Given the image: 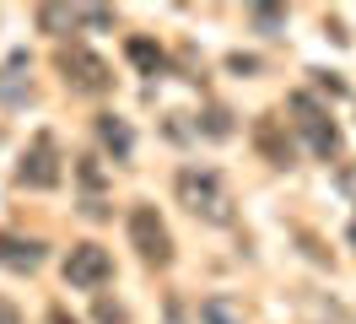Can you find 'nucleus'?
Masks as SVG:
<instances>
[{
  "label": "nucleus",
  "instance_id": "nucleus-5",
  "mask_svg": "<svg viewBox=\"0 0 356 324\" xmlns=\"http://www.w3.org/2000/svg\"><path fill=\"white\" fill-rule=\"evenodd\" d=\"M60 178H65V157H60V141L38 130L33 141H27V157L22 168H17V184L22 190H60Z\"/></svg>",
  "mask_w": 356,
  "mask_h": 324
},
{
  "label": "nucleus",
  "instance_id": "nucleus-15",
  "mask_svg": "<svg viewBox=\"0 0 356 324\" xmlns=\"http://www.w3.org/2000/svg\"><path fill=\"white\" fill-rule=\"evenodd\" d=\"M248 22H254L259 33H275V27L286 22V11H281V6H254V11H248Z\"/></svg>",
  "mask_w": 356,
  "mask_h": 324
},
{
  "label": "nucleus",
  "instance_id": "nucleus-16",
  "mask_svg": "<svg viewBox=\"0 0 356 324\" xmlns=\"http://www.w3.org/2000/svg\"><path fill=\"white\" fill-rule=\"evenodd\" d=\"M334 184H340V194L356 200V162H340V168H334Z\"/></svg>",
  "mask_w": 356,
  "mask_h": 324
},
{
  "label": "nucleus",
  "instance_id": "nucleus-23",
  "mask_svg": "<svg viewBox=\"0 0 356 324\" xmlns=\"http://www.w3.org/2000/svg\"><path fill=\"white\" fill-rule=\"evenodd\" d=\"M351 249H356V222H351Z\"/></svg>",
  "mask_w": 356,
  "mask_h": 324
},
{
  "label": "nucleus",
  "instance_id": "nucleus-8",
  "mask_svg": "<svg viewBox=\"0 0 356 324\" xmlns=\"http://www.w3.org/2000/svg\"><path fill=\"white\" fill-rule=\"evenodd\" d=\"M27 98H33V60L27 49H17L0 60V108H22Z\"/></svg>",
  "mask_w": 356,
  "mask_h": 324
},
{
  "label": "nucleus",
  "instance_id": "nucleus-21",
  "mask_svg": "<svg viewBox=\"0 0 356 324\" xmlns=\"http://www.w3.org/2000/svg\"><path fill=\"white\" fill-rule=\"evenodd\" d=\"M0 324H22V314H17V308H11L6 298H0Z\"/></svg>",
  "mask_w": 356,
  "mask_h": 324
},
{
  "label": "nucleus",
  "instance_id": "nucleus-12",
  "mask_svg": "<svg viewBox=\"0 0 356 324\" xmlns=\"http://www.w3.org/2000/svg\"><path fill=\"white\" fill-rule=\"evenodd\" d=\"M124 54H130V65L140 70V76H162V70H168V54H162L156 43H146V38H130Z\"/></svg>",
  "mask_w": 356,
  "mask_h": 324
},
{
  "label": "nucleus",
  "instance_id": "nucleus-3",
  "mask_svg": "<svg viewBox=\"0 0 356 324\" xmlns=\"http://www.w3.org/2000/svg\"><path fill=\"white\" fill-rule=\"evenodd\" d=\"M286 114H291V130L308 141V151L318 157V162H334V157H340V125L330 119V108L318 103L313 92H291Z\"/></svg>",
  "mask_w": 356,
  "mask_h": 324
},
{
  "label": "nucleus",
  "instance_id": "nucleus-20",
  "mask_svg": "<svg viewBox=\"0 0 356 324\" xmlns=\"http://www.w3.org/2000/svg\"><path fill=\"white\" fill-rule=\"evenodd\" d=\"M168 324H189V308H184V298H168Z\"/></svg>",
  "mask_w": 356,
  "mask_h": 324
},
{
  "label": "nucleus",
  "instance_id": "nucleus-14",
  "mask_svg": "<svg viewBox=\"0 0 356 324\" xmlns=\"http://www.w3.org/2000/svg\"><path fill=\"white\" fill-rule=\"evenodd\" d=\"M195 130L211 135V141H227V135H232V114H227V108H205L200 119H195Z\"/></svg>",
  "mask_w": 356,
  "mask_h": 324
},
{
  "label": "nucleus",
  "instance_id": "nucleus-10",
  "mask_svg": "<svg viewBox=\"0 0 356 324\" xmlns=\"http://www.w3.org/2000/svg\"><path fill=\"white\" fill-rule=\"evenodd\" d=\"M33 22H38V33H76L81 27V6H38L33 11Z\"/></svg>",
  "mask_w": 356,
  "mask_h": 324
},
{
  "label": "nucleus",
  "instance_id": "nucleus-7",
  "mask_svg": "<svg viewBox=\"0 0 356 324\" xmlns=\"http://www.w3.org/2000/svg\"><path fill=\"white\" fill-rule=\"evenodd\" d=\"M254 146H259V157H265L270 168H291L297 162V141H291L281 114H259L254 119Z\"/></svg>",
  "mask_w": 356,
  "mask_h": 324
},
{
  "label": "nucleus",
  "instance_id": "nucleus-2",
  "mask_svg": "<svg viewBox=\"0 0 356 324\" xmlns=\"http://www.w3.org/2000/svg\"><path fill=\"white\" fill-rule=\"evenodd\" d=\"M54 70H60V82H65L70 92H81V98L113 92V65L103 60L97 49H87V43H60V49H54Z\"/></svg>",
  "mask_w": 356,
  "mask_h": 324
},
{
  "label": "nucleus",
  "instance_id": "nucleus-9",
  "mask_svg": "<svg viewBox=\"0 0 356 324\" xmlns=\"http://www.w3.org/2000/svg\"><path fill=\"white\" fill-rule=\"evenodd\" d=\"M97 146L108 151L113 162H130L135 157V130H130V119H119V114H97Z\"/></svg>",
  "mask_w": 356,
  "mask_h": 324
},
{
  "label": "nucleus",
  "instance_id": "nucleus-1",
  "mask_svg": "<svg viewBox=\"0 0 356 324\" xmlns=\"http://www.w3.org/2000/svg\"><path fill=\"white\" fill-rule=\"evenodd\" d=\"M173 194L178 206L195 216V222H205V227H232L238 222V194H232V184H227L216 168H205V162H184L173 178Z\"/></svg>",
  "mask_w": 356,
  "mask_h": 324
},
{
  "label": "nucleus",
  "instance_id": "nucleus-17",
  "mask_svg": "<svg viewBox=\"0 0 356 324\" xmlns=\"http://www.w3.org/2000/svg\"><path fill=\"white\" fill-rule=\"evenodd\" d=\"M97 324H124V308L108 298H97Z\"/></svg>",
  "mask_w": 356,
  "mask_h": 324
},
{
  "label": "nucleus",
  "instance_id": "nucleus-22",
  "mask_svg": "<svg viewBox=\"0 0 356 324\" xmlns=\"http://www.w3.org/2000/svg\"><path fill=\"white\" fill-rule=\"evenodd\" d=\"M49 324H76V319H70L65 308H49Z\"/></svg>",
  "mask_w": 356,
  "mask_h": 324
},
{
  "label": "nucleus",
  "instance_id": "nucleus-4",
  "mask_svg": "<svg viewBox=\"0 0 356 324\" xmlns=\"http://www.w3.org/2000/svg\"><path fill=\"white\" fill-rule=\"evenodd\" d=\"M124 227H130V249L140 254V265H152V270L173 265V233H168V222H162V211H156L152 200H135Z\"/></svg>",
  "mask_w": 356,
  "mask_h": 324
},
{
  "label": "nucleus",
  "instance_id": "nucleus-18",
  "mask_svg": "<svg viewBox=\"0 0 356 324\" xmlns=\"http://www.w3.org/2000/svg\"><path fill=\"white\" fill-rule=\"evenodd\" d=\"M313 82L324 86V92H330V98H346V82H334L330 70H313Z\"/></svg>",
  "mask_w": 356,
  "mask_h": 324
},
{
  "label": "nucleus",
  "instance_id": "nucleus-6",
  "mask_svg": "<svg viewBox=\"0 0 356 324\" xmlns=\"http://www.w3.org/2000/svg\"><path fill=\"white\" fill-rule=\"evenodd\" d=\"M60 270H65V286H76V292H103L113 281V259L103 243H70Z\"/></svg>",
  "mask_w": 356,
  "mask_h": 324
},
{
  "label": "nucleus",
  "instance_id": "nucleus-19",
  "mask_svg": "<svg viewBox=\"0 0 356 324\" xmlns=\"http://www.w3.org/2000/svg\"><path fill=\"white\" fill-rule=\"evenodd\" d=\"M227 70H238V76H254V70H259V60H254V54H232V60H227Z\"/></svg>",
  "mask_w": 356,
  "mask_h": 324
},
{
  "label": "nucleus",
  "instance_id": "nucleus-11",
  "mask_svg": "<svg viewBox=\"0 0 356 324\" xmlns=\"http://www.w3.org/2000/svg\"><path fill=\"white\" fill-rule=\"evenodd\" d=\"M302 324H356V319H351V314H346L334 298H324V292H308V298H302Z\"/></svg>",
  "mask_w": 356,
  "mask_h": 324
},
{
  "label": "nucleus",
  "instance_id": "nucleus-13",
  "mask_svg": "<svg viewBox=\"0 0 356 324\" xmlns=\"http://www.w3.org/2000/svg\"><path fill=\"white\" fill-rule=\"evenodd\" d=\"M200 324H243V308H238V298H227V292H211L200 302Z\"/></svg>",
  "mask_w": 356,
  "mask_h": 324
}]
</instances>
